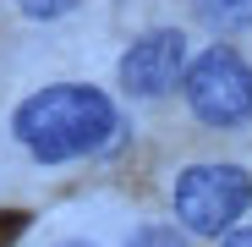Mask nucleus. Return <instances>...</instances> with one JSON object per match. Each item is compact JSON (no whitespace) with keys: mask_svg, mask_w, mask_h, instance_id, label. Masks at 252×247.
Masks as SVG:
<instances>
[{"mask_svg":"<svg viewBox=\"0 0 252 247\" xmlns=\"http://www.w3.org/2000/svg\"><path fill=\"white\" fill-rule=\"evenodd\" d=\"M11 127L33 159L61 165V159L104 148L115 138V110L99 88H44V94L22 99Z\"/></svg>","mask_w":252,"mask_h":247,"instance_id":"1","label":"nucleus"},{"mask_svg":"<svg viewBox=\"0 0 252 247\" xmlns=\"http://www.w3.org/2000/svg\"><path fill=\"white\" fill-rule=\"evenodd\" d=\"M132 247H181V236H176L170 225H148V231L132 236Z\"/></svg>","mask_w":252,"mask_h":247,"instance_id":"6","label":"nucleus"},{"mask_svg":"<svg viewBox=\"0 0 252 247\" xmlns=\"http://www.w3.org/2000/svg\"><path fill=\"white\" fill-rule=\"evenodd\" d=\"M181 66H187V38L159 28V33H143L132 50L121 55V88L137 94V99H159L181 82Z\"/></svg>","mask_w":252,"mask_h":247,"instance_id":"4","label":"nucleus"},{"mask_svg":"<svg viewBox=\"0 0 252 247\" xmlns=\"http://www.w3.org/2000/svg\"><path fill=\"white\" fill-rule=\"evenodd\" d=\"M252 203V176L241 165H192L176 181V220L192 236H220L230 231Z\"/></svg>","mask_w":252,"mask_h":247,"instance_id":"2","label":"nucleus"},{"mask_svg":"<svg viewBox=\"0 0 252 247\" xmlns=\"http://www.w3.org/2000/svg\"><path fill=\"white\" fill-rule=\"evenodd\" d=\"M220 247H252V231H236V236H225Z\"/></svg>","mask_w":252,"mask_h":247,"instance_id":"9","label":"nucleus"},{"mask_svg":"<svg viewBox=\"0 0 252 247\" xmlns=\"http://www.w3.org/2000/svg\"><path fill=\"white\" fill-rule=\"evenodd\" d=\"M17 6H22L28 17H66L77 0H17Z\"/></svg>","mask_w":252,"mask_h":247,"instance_id":"7","label":"nucleus"},{"mask_svg":"<svg viewBox=\"0 0 252 247\" xmlns=\"http://www.w3.org/2000/svg\"><path fill=\"white\" fill-rule=\"evenodd\" d=\"M187 105L197 121H208V127H236V121L252 115V66L214 44V50H203L192 66H187Z\"/></svg>","mask_w":252,"mask_h":247,"instance_id":"3","label":"nucleus"},{"mask_svg":"<svg viewBox=\"0 0 252 247\" xmlns=\"http://www.w3.org/2000/svg\"><path fill=\"white\" fill-rule=\"evenodd\" d=\"M197 11H203V22L208 28H247L252 22V0H197Z\"/></svg>","mask_w":252,"mask_h":247,"instance_id":"5","label":"nucleus"},{"mask_svg":"<svg viewBox=\"0 0 252 247\" xmlns=\"http://www.w3.org/2000/svg\"><path fill=\"white\" fill-rule=\"evenodd\" d=\"M61 247H94V242H61Z\"/></svg>","mask_w":252,"mask_h":247,"instance_id":"10","label":"nucleus"},{"mask_svg":"<svg viewBox=\"0 0 252 247\" xmlns=\"http://www.w3.org/2000/svg\"><path fill=\"white\" fill-rule=\"evenodd\" d=\"M22 225H28L22 214H0V247H6L11 236H22Z\"/></svg>","mask_w":252,"mask_h":247,"instance_id":"8","label":"nucleus"}]
</instances>
